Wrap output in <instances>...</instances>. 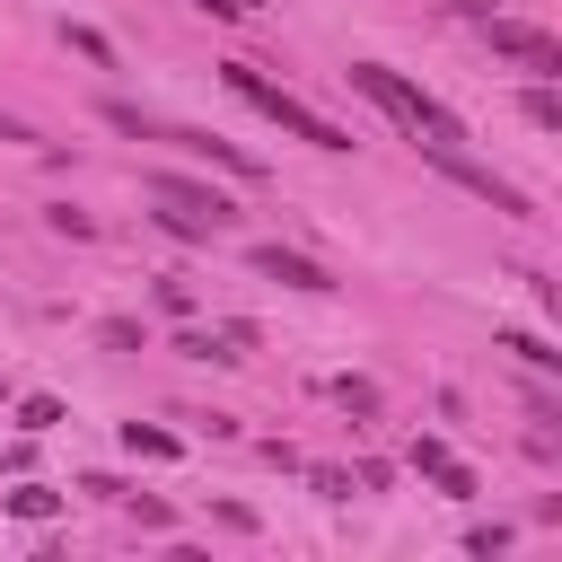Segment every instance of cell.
<instances>
[{
  "instance_id": "cell-1",
  "label": "cell",
  "mask_w": 562,
  "mask_h": 562,
  "mask_svg": "<svg viewBox=\"0 0 562 562\" xmlns=\"http://www.w3.org/2000/svg\"><path fill=\"white\" fill-rule=\"evenodd\" d=\"M342 79H351V88H360V97H369V105H378V114H386L422 158H430V149H465V123H457L422 79H404V70H386V61H351Z\"/></svg>"
},
{
  "instance_id": "cell-2",
  "label": "cell",
  "mask_w": 562,
  "mask_h": 562,
  "mask_svg": "<svg viewBox=\"0 0 562 562\" xmlns=\"http://www.w3.org/2000/svg\"><path fill=\"white\" fill-rule=\"evenodd\" d=\"M220 79H228V88H237V97H246V105H255L263 123H281L290 140H307V149H334V158L351 149V132H342V123H325V114H316L307 97H290L281 79H263L255 61H220Z\"/></svg>"
},
{
  "instance_id": "cell-3",
  "label": "cell",
  "mask_w": 562,
  "mask_h": 562,
  "mask_svg": "<svg viewBox=\"0 0 562 562\" xmlns=\"http://www.w3.org/2000/svg\"><path fill=\"white\" fill-rule=\"evenodd\" d=\"M140 193L158 202V228H167V237H211V228H237V202H228L220 184H202V176L149 167V176H140Z\"/></svg>"
},
{
  "instance_id": "cell-4",
  "label": "cell",
  "mask_w": 562,
  "mask_h": 562,
  "mask_svg": "<svg viewBox=\"0 0 562 562\" xmlns=\"http://www.w3.org/2000/svg\"><path fill=\"white\" fill-rule=\"evenodd\" d=\"M105 123H114V132H140V140H176L184 158H211V167H228V176H263V158H255V149H237V140H220V132H184V123H149L140 105H105Z\"/></svg>"
},
{
  "instance_id": "cell-5",
  "label": "cell",
  "mask_w": 562,
  "mask_h": 562,
  "mask_svg": "<svg viewBox=\"0 0 562 562\" xmlns=\"http://www.w3.org/2000/svg\"><path fill=\"white\" fill-rule=\"evenodd\" d=\"M483 26V44L501 53V61H518V70H536V79H562V35L553 26H527V18H474Z\"/></svg>"
},
{
  "instance_id": "cell-6",
  "label": "cell",
  "mask_w": 562,
  "mask_h": 562,
  "mask_svg": "<svg viewBox=\"0 0 562 562\" xmlns=\"http://www.w3.org/2000/svg\"><path fill=\"white\" fill-rule=\"evenodd\" d=\"M430 167H439V176H448V184H465V193H474V202H492V211H501V220H536V202H527V193H518V184H509V176H492V167H474V158H465V149H430Z\"/></svg>"
},
{
  "instance_id": "cell-7",
  "label": "cell",
  "mask_w": 562,
  "mask_h": 562,
  "mask_svg": "<svg viewBox=\"0 0 562 562\" xmlns=\"http://www.w3.org/2000/svg\"><path fill=\"white\" fill-rule=\"evenodd\" d=\"M246 263H255L263 281H281V290H307V299H325V290H334V272H325V263H307V255H290V246H246Z\"/></svg>"
},
{
  "instance_id": "cell-8",
  "label": "cell",
  "mask_w": 562,
  "mask_h": 562,
  "mask_svg": "<svg viewBox=\"0 0 562 562\" xmlns=\"http://www.w3.org/2000/svg\"><path fill=\"white\" fill-rule=\"evenodd\" d=\"M176 351H184V360H220V369H228V360H246V351H255V325H193V334H176Z\"/></svg>"
},
{
  "instance_id": "cell-9",
  "label": "cell",
  "mask_w": 562,
  "mask_h": 562,
  "mask_svg": "<svg viewBox=\"0 0 562 562\" xmlns=\"http://www.w3.org/2000/svg\"><path fill=\"white\" fill-rule=\"evenodd\" d=\"M501 351H518V360H527L536 378H553V369H562V351H553L544 334H527V325H509V334H501Z\"/></svg>"
},
{
  "instance_id": "cell-10",
  "label": "cell",
  "mask_w": 562,
  "mask_h": 562,
  "mask_svg": "<svg viewBox=\"0 0 562 562\" xmlns=\"http://www.w3.org/2000/svg\"><path fill=\"white\" fill-rule=\"evenodd\" d=\"M61 422H70L61 395H26V404H18V430H26V439H44V430H61Z\"/></svg>"
},
{
  "instance_id": "cell-11",
  "label": "cell",
  "mask_w": 562,
  "mask_h": 562,
  "mask_svg": "<svg viewBox=\"0 0 562 562\" xmlns=\"http://www.w3.org/2000/svg\"><path fill=\"white\" fill-rule=\"evenodd\" d=\"M0 509H9V518H53V509H61V492H44V483H18V492H0Z\"/></svg>"
},
{
  "instance_id": "cell-12",
  "label": "cell",
  "mask_w": 562,
  "mask_h": 562,
  "mask_svg": "<svg viewBox=\"0 0 562 562\" xmlns=\"http://www.w3.org/2000/svg\"><path fill=\"white\" fill-rule=\"evenodd\" d=\"M97 342H105V351H149V325H140V316H105Z\"/></svg>"
},
{
  "instance_id": "cell-13",
  "label": "cell",
  "mask_w": 562,
  "mask_h": 562,
  "mask_svg": "<svg viewBox=\"0 0 562 562\" xmlns=\"http://www.w3.org/2000/svg\"><path fill=\"white\" fill-rule=\"evenodd\" d=\"M527 123H536V132H562V97H553V79L527 88Z\"/></svg>"
},
{
  "instance_id": "cell-14",
  "label": "cell",
  "mask_w": 562,
  "mask_h": 562,
  "mask_svg": "<svg viewBox=\"0 0 562 562\" xmlns=\"http://www.w3.org/2000/svg\"><path fill=\"white\" fill-rule=\"evenodd\" d=\"M430 483H439V501H474V465H457V457H439Z\"/></svg>"
},
{
  "instance_id": "cell-15",
  "label": "cell",
  "mask_w": 562,
  "mask_h": 562,
  "mask_svg": "<svg viewBox=\"0 0 562 562\" xmlns=\"http://www.w3.org/2000/svg\"><path fill=\"white\" fill-rule=\"evenodd\" d=\"M123 448H132V457H176V439L149 430V422H123Z\"/></svg>"
},
{
  "instance_id": "cell-16",
  "label": "cell",
  "mask_w": 562,
  "mask_h": 562,
  "mask_svg": "<svg viewBox=\"0 0 562 562\" xmlns=\"http://www.w3.org/2000/svg\"><path fill=\"white\" fill-rule=\"evenodd\" d=\"M44 228H53V237H97V220H88V211H70V202H53V211H44Z\"/></svg>"
},
{
  "instance_id": "cell-17",
  "label": "cell",
  "mask_w": 562,
  "mask_h": 562,
  "mask_svg": "<svg viewBox=\"0 0 562 562\" xmlns=\"http://www.w3.org/2000/svg\"><path fill=\"white\" fill-rule=\"evenodd\" d=\"M334 404H342V413H378V386H369V378H334Z\"/></svg>"
},
{
  "instance_id": "cell-18",
  "label": "cell",
  "mask_w": 562,
  "mask_h": 562,
  "mask_svg": "<svg viewBox=\"0 0 562 562\" xmlns=\"http://www.w3.org/2000/svg\"><path fill=\"white\" fill-rule=\"evenodd\" d=\"M70 53H79V61H114V44H105L97 26H70Z\"/></svg>"
},
{
  "instance_id": "cell-19",
  "label": "cell",
  "mask_w": 562,
  "mask_h": 562,
  "mask_svg": "<svg viewBox=\"0 0 562 562\" xmlns=\"http://www.w3.org/2000/svg\"><path fill=\"white\" fill-rule=\"evenodd\" d=\"M307 483H316V501H351V474H342V465H316Z\"/></svg>"
},
{
  "instance_id": "cell-20",
  "label": "cell",
  "mask_w": 562,
  "mask_h": 562,
  "mask_svg": "<svg viewBox=\"0 0 562 562\" xmlns=\"http://www.w3.org/2000/svg\"><path fill=\"white\" fill-rule=\"evenodd\" d=\"M123 509H132L140 527H176V509H167V501H140V492H123Z\"/></svg>"
},
{
  "instance_id": "cell-21",
  "label": "cell",
  "mask_w": 562,
  "mask_h": 562,
  "mask_svg": "<svg viewBox=\"0 0 562 562\" xmlns=\"http://www.w3.org/2000/svg\"><path fill=\"white\" fill-rule=\"evenodd\" d=\"M465 553H474V562H492V553H509V527H474V536H465Z\"/></svg>"
},
{
  "instance_id": "cell-22",
  "label": "cell",
  "mask_w": 562,
  "mask_h": 562,
  "mask_svg": "<svg viewBox=\"0 0 562 562\" xmlns=\"http://www.w3.org/2000/svg\"><path fill=\"white\" fill-rule=\"evenodd\" d=\"M158 307H167V316H193V290H184V281L167 272V281H158Z\"/></svg>"
},
{
  "instance_id": "cell-23",
  "label": "cell",
  "mask_w": 562,
  "mask_h": 562,
  "mask_svg": "<svg viewBox=\"0 0 562 562\" xmlns=\"http://www.w3.org/2000/svg\"><path fill=\"white\" fill-rule=\"evenodd\" d=\"M439 9H457V18H492L501 0H439Z\"/></svg>"
},
{
  "instance_id": "cell-24",
  "label": "cell",
  "mask_w": 562,
  "mask_h": 562,
  "mask_svg": "<svg viewBox=\"0 0 562 562\" xmlns=\"http://www.w3.org/2000/svg\"><path fill=\"white\" fill-rule=\"evenodd\" d=\"M0 140H35V132H26V123H18V114H0Z\"/></svg>"
},
{
  "instance_id": "cell-25",
  "label": "cell",
  "mask_w": 562,
  "mask_h": 562,
  "mask_svg": "<svg viewBox=\"0 0 562 562\" xmlns=\"http://www.w3.org/2000/svg\"><path fill=\"white\" fill-rule=\"evenodd\" d=\"M255 9H263V0H228V18H255Z\"/></svg>"
},
{
  "instance_id": "cell-26",
  "label": "cell",
  "mask_w": 562,
  "mask_h": 562,
  "mask_svg": "<svg viewBox=\"0 0 562 562\" xmlns=\"http://www.w3.org/2000/svg\"><path fill=\"white\" fill-rule=\"evenodd\" d=\"M193 9H211V18H228V0H193Z\"/></svg>"
}]
</instances>
